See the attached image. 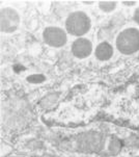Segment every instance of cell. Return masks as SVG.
I'll list each match as a JSON object with an SVG mask.
<instances>
[{
  "label": "cell",
  "instance_id": "1",
  "mask_svg": "<svg viewBox=\"0 0 139 157\" xmlns=\"http://www.w3.org/2000/svg\"><path fill=\"white\" fill-rule=\"evenodd\" d=\"M117 49L124 54H132L139 50V30L135 28L126 29L116 40Z\"/></svg>",
  "mask_w": 139,
  "mask_h": 157
},
{
  "label": "cell",
  "instance_id": "2",
  "mask_svg": "<svg viewBox=\"0 0 139 157\" xmlns=\"http://www.w3.org/2000/svg\"><path fill=\"white\" fill-rule=\"evenodd\" d=\"M66 29L73 36H82L90 28V20L86 14L82 12H75L66 19Z\"/></svg>",
  "mask_w": 139,
  "mask_h": 157
},
{
  "label": "cell",
  "instance_id": "3",
  "mask_svg": "<svg viewBox=\"0 0 139 157\" xmlns=\"http://www.w3.org/2000/svg\"><path fill=\"white\" fill-rule=\"evenodd\" d=\"M20 18L18 13L13 9L1 10V30L4 33H13L18 28Z\"/></svg>",
  "mask_w": 139,
  "mask_h": 157
},
{
  "label": "cell",
  "instance_id": "4",
  "mask_svg": "<svg viewBox=\"0 0 139 157\" xmlns=\"http://www.w3.org/2000/svg\"><path fill=\"white\" fill-rule=\"evenodd\" d=\"M45 42L53 47H60L66 43V34L58 27H48L44 31Z\"/></svg>",
  "mask_w": 139,
  "mask_h": 157
},
{
  "label": "cell",
  "instance_id": "5",
  "mask_svg": "<svg viewBox=\"0 0 139 157\" xmlns=\"http://www.w3.org/2000/svg\"><path fill=\"white\" fill-rule=\"evenodd\" d=\"M92 46L88 40L86 39H78L73 43L72 46V51H73L75 56L78 58L87 57L92 53Z\"/></svg>",
  "mask_w": 139,
  "mask_h": 157
},
{
  "label": "cell",
  "instance_id": "6",
  "mask_svg": "<svg viewBox=\"0 0 139 157\" xmlns=\"http://www.w3.org/2000/svg\"><path fill=\"white\" fill-rule=\"evenodd\" d=\"M112 54H113V49L111 45L106 42L101 43L96 49V56L100 60H108L112 56Z\"/></svg>",
  "mask_w": 139,
  "mask_h": 157
},
{
  "label": "cell",
  "instance_id": "7",
  "mask_svg": "<svg viewBox=\"0 0 139 157\" xmlns=\"http://www.w3.org/2000/svg\"><path fill=\"white\" fill-rule=\"evenodd\" d=\"M116 2L114 1H101L100 2V9L104 12H111L115 9Z\"/></svg>",
  "mask_w": 139,
  "mask_h": 157
},
{
  "label": "cell",
  "instance_id": "8",
  "mask_svg": "<svg viewBox=\"0 0 139 157\" xmlns=\"http://www.w3.org/2000/svg\"><path fill=\"white\" fill-rule=\"evenodd\" d=\"M44 79H45V77L42 75H32V76L28 77V80L30 82H42Z\"/></svg>",
  "mask_w": 139,
  "mask_h": 157
},
{
  "label": "cell",
  "instance_id": "9",
  "mask_svg": "<svg viewBox=\"0 0 139 157\" xmlns=\"http://www.w3.org/2000/svg\"><path fill=\"white\" fill-rule=\"evenodd\" d=\"M134 20L136 23L139 24V9H137L135 10V14H134Z\"/></svg>",
  "mask_w": 139,
  "mask_h": 157
},
{
  "label": "cell",
  "instance_id": "10",
  "mask_svg": "<svg viewBox=\"0 0 139 157\" xmlns=\"http://www.w3.org/2000/svg\"><path fill=\"white\" fill-rule=\"evenodd\" d=\"M122 3L126 4V5H134L135 1H122Z\"/></svg>",
  "mask_w": 139,
  "mask_h": 157
}]
</instances>
